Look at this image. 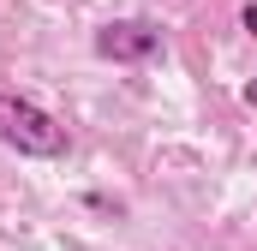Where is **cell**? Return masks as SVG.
Returning a JSON list of instances; mask_svg holds the SVG:
<instances>
[{
  "label": "cell",
  "instance_id": "1",
  "mask_svg": "<svg viewBox=\"0 0 257 251\" xmlns=\"http://www.w3.org/2000/svg\"><path fill=\"white\" fill-rule=\"evenodd\" d=\"M0 144L30 156V162H54V156H66V126L42 102H30L18 90H0Z\"/></svg>",
  "mask_w": 257,
  "mask_h": 251
},
{
  "label": "cell",
  "instance_id": "2",
  "mask_svg": "<svg viewBox=\"0 0 257 251\" xmlns=\"http://www.w3.org/2000/svg\"><path fill=\"white\" fill-rule=\"evenodd\" d=\"M162 24H150V18H108V24H96V36H90V48H96V60H114V66H144L162 54Z\"/></svg>",
  "mask_w": 257,
  "mask_h": 251
},
{
  "label": "cell",
  "instance_id": "3",
  "mask_svg": "<svg viewBox=\"0 0 257 251\" xmlns=\"http://www.w3.org/2000/svg\"><path fill=\"white\" fill-rule=\"evenodd\" d=\"M245 30H251V36H257V6H245Z\"/></svg>",
  "mask_w": 257,
  "mask_h": 251
},
{
  "label": "cell",
  "instance_id": "4",
  "mask_svg": "<svg viewBox=\"0 0 257 251\" xmlns=\"http://www.w3.org/2000/svg\"><path fill=\"white\" fill-rule=\"evenodd\" d=\"M245 102H251V108H257V78H251V84H245Z\"/></svg>",
  "mask_w": 257,
  "mask_h": 251
}]
</instances>
